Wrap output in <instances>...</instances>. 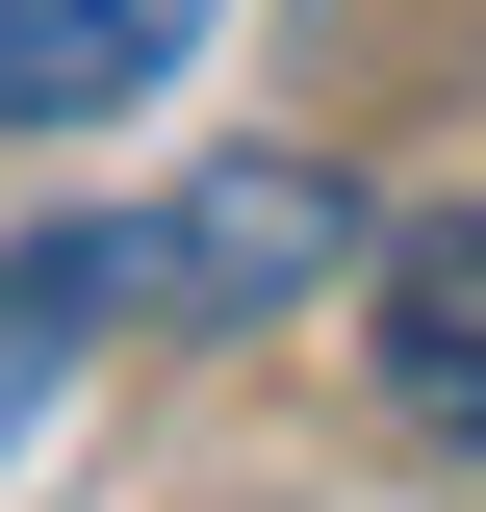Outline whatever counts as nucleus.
<instances>
[{"label":"nucleus","instance_id":"1","mask_svg":"<svg viewBox=\"0 0 486 512\" xmlns=\"http://www.w3.org/2000/svg\"><path fill=\"white\" fill-rule=\"evenodd\" d=\"M307 282H359V180L333 154H231V180L128 205V308H180V333H256Z\"/></svg>","mask_w":486,"mask_h":512},{"label":"nucleus","instance_id":"2","mask_svg":"<svg viewBox=\"0 0 486 512\" xmlns=\"http://www.w3.org/2000/svg\"><path fill=\"white\" fill-rule=\"evenodd\" d=\"M359 359H384V410H410V436H461V461H486V205L384 231V308H359Z\"/></svg>","mask_w":486,"mask_h":512},{"label":"nucleus","instance_id":"3","mask_svg":"<svg viewBox=\"0 0 486 512\" xmlns=\"http://www.w3.org/2000/svg\"><path fill=\"white\" fill-rule=\"evenodd\" d=\"M205 52V0H0V128H103Z\"/></svg>","mask_w":486,"mask_h":512},{"label":"nucleus","instance_id":"4","mask_svg":"<svg viewBox=\"0 0 486 512\" xmlns=\"http://www.w3.org/2000/svg\"><path fill=\"white\" fill-rule=\"evenodd\" d=\"M103 308H128V231H26V256H0V461H26V410L77 384Z\"/></svg>","mask_w":486,"mask_h":512}]
</instances>
